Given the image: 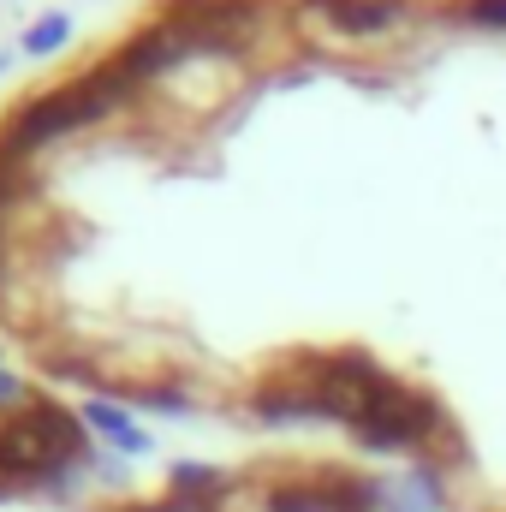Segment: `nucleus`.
Returning a JSON list of instances; mask_svg holds the SVG:
<instances>
[{
  "label": "nucleus",
  "mask_w": 506,
  "mask_h": 512,
  "mask_svg": "<svg viewBox=\"0 0 506 512\" xmlns=\"http://www.w3.org/2000/svg\"><path fill=\"white\" fill-rule=\"evenodd\" d=\"M108 453L90 441L84 411L36 393L12 417H0V483L12 495H66L78 489Z\"/></svg>",
  "instance_id": "f257e3e1"
},
{
  "label": "nucleus",
  "mask_w": 506,
  "mask_h": 512,
  "mask_svg": "<svg viewBox=\"0 0 506 512\" xmlns=\"http://www.w3.org/2000/svg\"><path fill=\"white\" fill-rule=\"evenodd\" d=\"M131 96H137V90L120 78V66H114V60H96V66L78 72L72 84H54V90H42V96L12 102L6 120H0V155H6V161H36L48 143L78 137V131L102 126L108 114H120Z\"/></svg>",
  "instance_id": "f03ea898"
},
{
  "label": "nucleus",
  "mask_w": 506,
  "mask_h": 512,
  "mask_svg": "<svg viewBox=\"0 0 506 512\" xmlns=\"http://www.w3.org/2000/svg\"><path fill=\"white\" fill-rule=\"evenodd\" d=\"M447 429H453V417H447V405L429 387H417L387 370V382L364 399V411H358V423L346 435H352L358 453H376V459H393V453L423 459Z\"/></svg>",
  "instance_id": "7ed1b4c3"
},
{
  "label": "nucleus",
  "mask_w": 506,
  "mask_h": 512,
  "mask_svg": "<svg viewBox=\"0 0 506 512\" xmlns=\"http://www.w3.org/2000/svg\"><path fill=\"white\" fill-rule=\"evenodd\" d=\"M411 0H298V18H316L322 30L346 36V42H376L393 36L399 24H411Z\"/></svg>",
  "instance_id": "20e7f679"
},
{
  "label": "nucleus",
  "mask_w": 506,
  "mask_h": 512,
  "mask_svg": "<svg viewBox=\"0 0 506 512\" xmlns=\"http://www.w3.org/2000/svg\"><path fill=\"white\" fill-rule=\"evenodd\" d=\"M245 411H251L262 429H280V423H328V411H322V399H316V387H304L298 376H274V382H256L245 393Z\"/></svg>",
  "instance_id": "39448f33"
},
{
  "label": "nucleus",
  "mask_w": 506,
  "mask_h": 512,
  "mask_svg": "<svg viewBox=\"0 0 506 512\" xmlns=\"http://www.w3.org/2000/svg\"><path fill=\"white\" fill-rule=\"evenodd\" d=\"M84 423H90V435H102V441H108L114 453H126V459L155 453V441H149V429L131 417V405L108 399V393H90V399H84Z\"/></svg>",
  "instance_id": "423d86ee"
},
{
  "label": "nucleus",
  "mask_w": 506,
  "mask_h": 512,
  "mask_svg": "<svg viewBox=\"0 0 506 512\" xmlns=\"http://www.w3.org/2000/svg\"><path fill=\"white\" fill-rule=\"evenodd\" d=\"M304 483L328 501V512H381V483L376 477H358L346 465H322V471H304Z\"/></svg>",
  "instance_id": "0eeeda50"
},
{
  "label": "nucleus",
  "mask_w": 506,
  "mask_h": 512,
  "mask_svg": "<svg viewBox=\"0 0 506 512\" xmlns=\"http://www.w3.org/2000/svg\"><path fill=\"white\" fill-rule=\"evenodd\" d=\"M120 399L137 411H155V417H191V387L173 382V376H155V382H126Z\"/></svg>",
  "instance_id": "6e6552de"
},
{
  "label": "nucleus",
  "mask_w": 506,
  "mask_h": 512,
  "mask_svg": "<svg viewBox=\"0 0 506 512\" xmlns=\"http://www.w3.org/2000/svg\"><path fill=\"white\" fill-rule=\"evenodd\" d=\"M66 42H72V12H42L36 24H24L18 54H24V60H54Z\"/></svg>",
  "instance_id": "1a4fd4ad"
},
{
  "label": "nucleus",
  "mask_w": 506,
  "mask_h": 512,
  "mask_svg": "<svg viewBox=\"0 0 506 512\" xmlns=\"http://www.w3.org/2000/svg\"><path fill=\"white\" fill-rule=\"evenodd\" d=\"M167 489H173V495H227L233 477H227L221 465H191V459H179V465H167Z\"/></svg>",
  "instance_id": "9d476101"
},
{
  "label": "nucleus",
  "mask_w": 506,
  "mask_h": 512,
  "mask_svg": "<svg viewBox=\"0 0 506 512\" xmlns=\"http://www.w3.org/2000/svg\"><path fill=\"white\" fill-rule=\"evenodd\" d=\"M262 507H268V512H328V501L298 477V483H274V489L262 495Z\"/></svg>",
  "instance_id": "9b49d317"
},
{
  "label": "nucleus",
  "mask_w": 506,
  "mask_h": 512,
  "mask_svg": "<svg viewBox=\"0 0 506 512\" xmlns=\"http://www.w3.org/2000/svg\"><path fill=\"white\" fill-rule=\"evenodd\" d=\"M459 18L477 30H501L506 36V0H459Z\"/></svg>",
  "instance_id": "f8f14e48"
},
{
  "label": "nucleus",
  "mask_w": 506,
  "mask_h": 512,
  "mask_svg": "<svg viewBox=\"0 0 506 512\" xmlns=\"http://www.w3.org/2000/svg\"><path fill=\"white\" fill-rule=\"evenodd\" d=\"M24 399H30V387L18 382V376H6V370H0V417H12Z\"/></svg>",
  "instance_id": "ddd939ff"
},
{
  "label": "nucleus",
  "mask_w": 506,
  "mask_h": 512,
  "mask_svg": "<svg viewBox=\"0 0 506 512\" xmlns=\"http://www.w3.org/2000/svg\"><path fill=\"white\" fill-rule=\"evenodd\" d=\"M96 477H102L108 489H126V483H131V471L120 465V459H102V465H96Z\"/></svg>",
  "instance_id": "4468645a"
},
{
  "label": "nucleus",
  "mask_w": 506,
  "mask_h": 512,
  "mask_svg": "<svg viewBox=\"0 0 506 512\" xmlns=\"http://www.w3.org/2000/svg\"><path fill=\"white\" fill-rule=\"evenodd\" d=\"M0 501H12V489H6V483H0Z\"/></svg>",
  "instance_id": "2eb2a0df"
},
{
  "label": "nucleus",
  "mask_w": 506,
  "mask_h": 512,
  "mask_svg": "<svg viewBox=\"0 0 506 512\" xmlns=\"http://www.w3.org/2000/svg\"><path fill=\"white\" fill-rule=\"evenodd\" d=\"M6 60H12V54H0V72H6Z\"/></svg>",
  "instance_id": "dca6fc26"
}]
</instances>
